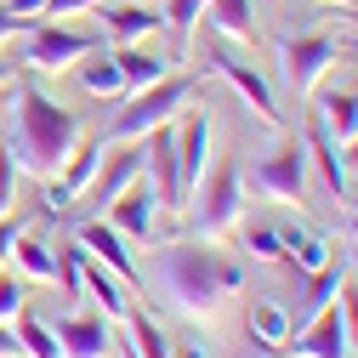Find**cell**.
<instances>
[{"label":"cell","mask_w":358,"mask_h":358,"mask_svg":"<svg viewBox=\"0 0 358 358\" xmlns=\"http://www.w3.org/2000/svg\"><path fill=\"white\" fill-rule=\"evenodd\" d=\"M103 143H74V154L63 159V182H46V210L52 216H63L80 194H85V182H92V176H97V165H103Z\"/></svg>","instance_id":"4fadbf2b"},{"label":"cell","mask_w":358,"mask_h":358,"mask_svg":"<svg viewBox=\"0 0 358 358\" xmlns=\"http://www.w3.org/2000/svg\"><path fill=\"white\" fill-rule=\"evenodd\" d=\"M103 0H46V17H74V12H97Z\"/></svg>","instance_id":"e575fe53"},{"label":"cell","mask_w":358,"mask_h":358,"mask_svg":"<svg viewBox=\"0 0 358 358\" xmlns=\"http://www.w3.org/2000/svg\"><path fill=\"white\" fill-rule=\"evenodd\" d=\"M80 245H85L92 262H103L108 273H120L125 285H137V267H131V250H125V239H120L114 222H80Z\"/></svg>","instance_id":"2e32d148"},{"label":"cell","mask_w":358,"mask_h":358,"mask_svg":"<svg viewBox=\"0 0 358 358\" xmlns=\"http://www.w3.org/2000/svg\"><path fill=\"white\" fill-rule=\"evenodd\" d=\"M80 69V85H85V92H92V97H120L125 92V80H120V63H114V52H92V57H80L74 63Z\"/></svg>","instance_id":"603a6c76"},{"label":"cell","mask_w":358,"mask_h":358,"mask_svg":"<svg viewBox=\"0 0 358 358\" xmlns=\"http://www.w3.org/2000/svg\"><path fill=\"white\" fill-rule=\"evenodd\" d=\"M12 80H17V69H12L6 57H0V92H6V85H12Z\"/></svg>","instance_id":"b9f144b4"},{"label":"cell","mask_w":358,"mask_h":358,"mask_svg":"<svg viewBox=\"0 0 358 358\" xmlns=\"http://www.w3.org/2000/svg\"><path fill=\"white\" fill-rule=\"evenodd\" d=\"M285 245H296V250H285V262L296 256V273H319V267L330 262V245H324L319 234H296V239H285Z\"/></svg>","instance_id":"f1b7e54d"},{"label":"cell","mask_w":358,"mask_h":358,"mask_svg":"<svg viewBox=\"0 0 358 358\" xmlns=\"http://www.w3.org/2000/svg\"><path fill=\"white\" fill-rule=\"evenodd\" d=\"M341 279H347V273H341L336 262H324L319 273H307V296L296 301V319H290V330H301V324L313 319V313H324V307L336 301V290H341Z\"/></svg>","instance_id":"44dd1931"},{"label":"cell","mask_w":358,"mask_h":358,"mask_svg":"<svg viewBox=\"0 0 358 358\" xmlns=\"http://www.w3.org/2000/svg\"><path fill=\"white\" fill-rule=\"evenodd\" d=\"M341 165H347V171H358V131H352L347 148H341Z\"/></svg>","instance_id":"f35d334b"},{"label":"cell","mask_w":358,"mask_h":358,"mask_svg":"<svg viewBox=\"0 0 358 358\" xmlns=\"http://www.w3.org/2000/svg\"><path fill=\"white\" fill-rule=\"evenodd\" d=\"M17 234H23V228H17V222H12V216H0V262H6V256H12V245H17Z\"/></svg>","instance_id":"8d00e7d4"},{"label":"cell","mask_w":358,"mask_h":358,"mask_svg":"<svg viewBox=\"0 0 358 358\" xmlns=\"http://www.w3.org/2000/svg\"><path fill=\"white\" fill-rule=\"evenodd\" d=\"M307 159L313 165H319V176H324V188L336 194V199H347V165H341V154H336V137H330V125L319 120V114H313L307 120Z\"/></svg>","instance_id":"e0dca14e"},{"label":"cell","mask_w":358,"mask_h":358,"mask_svg":"<svg viewBox=\"0 0 358 358\" xmlns=\"http://www.w3.org/2000/svg\"><path fill=\"white\" fill-rule=\"evenodd\" d=\"M256 347H285V336H290V313L279 307V301H256L250 307V330H245Z\"/></svg>","instance_id":"d4e9b609"},{"label":"cell","mask_w":358,"mask_h":358,"mask_svg":"<svg viewBox=\"0 0 358 358\" xmlns=\"http://www.w3.org/2000/svg\"><path fill=\"white\" fill-rule=\"evenodd\" d=\"M103 46L97 34H80V29H63V23H29V40H23V69H40V74H57V69H74L80 57H92Z\"/></svg>","instance_id":"5b68a950"},{"label":"cell","mask_w":358,"mask_h":358,"mask_svg":"<svg viewBox=\"0 0 358 358\" xmlns=\"http://www.w3.org/2000/svg\"><path fill=\"white\" fill-rule=\"evenodd\" d=\"M159 29H165V17H159L154 0H103V34L120 40V46L148 40V34H159Z\"/></svg>","instance_id":"5bb4252c"},{"label":"cell","mask_w":358,"mask_h":358,"mask_svg":"<svg viewBox=\"0 0 358 358\" xmlns=\"http://www.w3.org/2000/svg\"><path fill=\"white\" fill-rule=\"evenodd\" d=\"M245 250L262 256V262H285V234L267 228V222H250V228H245Z\"/></svg>","instance_id":"f546056e"},{"label":"cell","mask_w":358,"mask_h":358,"mask_svg":"<svg viewBox=\"0 0 358 358\" xmlns=\"http://www.w3.org/2000/svg\"><path fill=\"white\" fill-rule=\"evenodd\" d=\"M352 52H358V34H352Z\"/></svg>","instance_id":"f6af8a7d"},{"label":"cell","mask_w":358,"mask_h":358,"mask_svg":"<svg viewBox=\"0 0 358 358\" xmlns=\"http://www.w3.org/2000/svg\"><path fill=\"white\" fill-rule=\"evenodd\" d=\"M80 290H92L97 296V307H103V319H125V313H131V285L120 279V273H108V267L103 262H92V256H85V267H80Z\"/></svg>","instance_id":"ac0fdd59"},{"label":"cell","mask_w":358,"mask_h":358,"mask_svg":"<svg viewBox=\"0 0 358 358\" xmlns=\"http://www.w3.org/2000/svg\"><path fill=\"white\" fill-rule=\"evenodd\" d=\"M108 210H114V228H120V234H131V239H148V234H154V188L131 182Z\"/></svg>","instance_id":"d6986e66"},{"label":"cell","mask_w":358,"mask_h":358,"mask_svg":"<svg viewBox=\"0 0 358 358\" xmlns=\"http://www.w3.org/2000/svg\"><path fill=\"white\" fill-rule=\"evenodd\" d=\"M250 182H256L262 194H273V199H301V194H307V148H301L296 137L273 143V148L250 165Z\"/></svg>","instance_id":"9c48e42d"},{"label":"cell","mask_w":358,"mask_h":358,"mask_svg":"<svg viewBox=\"0 0 358 358\" xmlns=\"http://www.w3.org/2000/svg\"><path fill=\"white\" fill-rule=\"evenodd\" d=\"M336 307H341V324H347V347L358 352V285H352V279H341Z\"/></svg>","instance_id":"4dcf8cb0"},{"label":"cell","mask_w":358,"mask_h":358,"mask_svg":"<svg viewBox=\"0 0 358 358\" xmlns=\"http://www.w3.org/2000/svg\"><path fill=\"white\" fill-rule=\"evenodd\" d=\"M154 279L165 290L171 307L182 313H216L222 296L245 285V262L216 250V245H194V239H171L154 250Z\"/></svg>","instance_id":"6da1fadb"},{"label":"cell","mask_w":358,"mask_h":358,"mask_svg":"<svg viewBox=\"0 0 358 358\" xmlns=\"http://www.w3.org/2000/svg\"><path fill=\"white\" fill-rule=\"evenodd\" d=\"M205 17H210V29L222 40H250L256 34V6H250V0H210Z\"/></svg>","instance_id":"7402d4cb"},{"label":"cell","mask_w":358,"mask_h":358,"mask_svg":"<svg viewBox=\"0 0 358 358\" xmlns=\"http://www.w3.org/2000/svg\"><path fill=\"white\" fill-rule=\"evenodd\" d=\"M285 352H296V358H347L352 347H347V324H341V307L330 301L324 313H313V319L296 330V336H285Z\"/></svg>","instance_id":"8fae6325"},{"label":"cell","mask_w":358,"mask_h":358,"mask_svg":"<svg viewBox=\"0 0 358 358\" xmlns=\"http://www.w3.org/2000/svg\"><path fill=\"white\" fill-rule=\"evenodd\" d=\"M17 307H23V279L0 273V319H17Z\"/></svg>","instance_id":"d6a6232c"},{"label":"cell","mask_w":358,"mask_h":358,"mask_svg":"<svg viewBox=\"0 0 358 358\" xmlns=\"http://www.w3.org/2000/svg\"><path fill=\"white\" fill-rule=\"evenodd\" d=\"M245 358H296V352H285V347H256V352H245Z\"/></svg>","instance_id":"ab89813d"},{"label":"cell","mask_w":358,"mask_h":358,"mask_svg":"<svg viewBox=\"0 0 358 358\" xmlns=\"http://www.w3.org/2000/svg\"><path fill=\"white\" fill-rule=\"evenodd\" d=\"M143 176H154V205H165V210L188 205L182 165H176V125H159L143 137Z\"/></svg>","instance_id":"ba28073f"},{"label":"cell","mask_w":358,"mask_h":358,"mask_svg":"<svg viewBox=\"0 0 358 358\" xmlns=\"http://www.w3.org/2000/svg\"><path fill=\"white\" fill-rule=\"evenodd\" d=\"M205 6H210V0H165V6H159L165 29L176 34V46H188V40H194V23L205 17Z\"/></svg>","instance_id":"83f0119b"},{"label":"cell","mask_w":358,"mask_h":358,"mask_svg":"<svg viewBox=\"0 0 358 358\" xmlns=\"http://www.w3.org/2000/svg\"><path fill=\"white\" fill-rule=\"evenodd\" d=\"M188 97H194V80H188V74H165V80L143 85V92L114 114L108 137H114V143H143L148 131H159V125H171L176 114H182Z\"/></svg>","instance_id":"3957f363"},{"label":"cell","mask_w":358,"mask_h":358,"mask_svg":"<svg viewBox=\"0 0 358 358\" xmlns=\"http://www.w3.org/2000/svg\"><path fill=\"white\" fill-rule=\"evenodd\" d=\"M12 256H17V267H23L29 279H57V256H52V245H46V239H29V234H17Z\"/></svg>","instance_id":"4316f807"},{"label":"cell","mask_w":358,"mask_h":358,"mask_svg":"<svg viewBox=\"0 0 358 358\" xmlns=\"http://www.w3.org/2000/svg\"><path fill=\"white\" fill-rule=\"evenodd\" d=\"M176 165H182V188L194 194V182L205 176L210 165V114L205 108H188V114H176Z\"/></svg>","instance_id":"7c38bea8"},{"label":"cell","mask_w":358,"mask_h":358,"mask_svg":"<svg viewBox=\"0 0 358 358\" xmlns=\"http://www.w3.org/2000/svg\"><path fill=\"white\" fill-rule=\"evenodd\" d=\"M347 23H358V12H347Z\"/></svg>","instance_id":"7bdbcfd3"},{"label":"cell","mask_w":358,"mask_h":358,"mask_svg":"<svg viewBox=\"0 0 358 358\" xmlns=\"http://www.w3.org/2000/svg\"><path fill=\"white\" fill-rule=\"evenodd\" d=\"M12 188H17V154L0 148V216L12 210Z\"/></svg>","instance_id":"1f68e13d"},{"label":"cell","mask_w":358,"mask_h":358,"mask_svg":"<svg viewBox=\"0 0 358 358\" xmlns=\"http://www.w3.org/2000/svg\"><path fill=\"white\" fill-rule=\"evenodd\" d=\"M80 143V120L57 97H46L34 80H23L12 92V154L29 176H57L63 159Z\"/></svg>","instance_id":"7a4b0ae2"},{"label":"cell","mask_w":358,"mask_h":358,"mask_svg":"<svg viewBox=\"0 0 358 358\" xmlns=\"http://www.w3.org/2000/svg\"><path fill=\"white\" fill-rule=\"evenodd\" d=\"M131 182H143V148L137 143H114L108 154H103V165H97V176L85 182V194L69 205V210H80V216H97V210H108Z\"/></svg>","instance_id":"52a82bcc"},{"label":"cell","mask_w":358,"mask_h":358,"mask_svg":"<svg viewBox=\"0 0 358 358\" xmlns=\"http://www.w3.org/2000/svg\"><path fill=\"white\" fill-rule=\"evenodd\" d=\"M114 63H120V80L131 85V92H143V85H154V80H165L171 74V57H159V52H148V46H120L114 52Z\"/></svg>","instance_id":"ffe728a7"},{"label":"cell","mask_w":358,"mask_h":358,"mask_svg":"<svg viewBox=\"0 0 358 358\" xmlns=\"http://www.w3.org/2000/svg\"><path fill=\"white\" fill-rule=\"evenodd\" d=\"M0 358H17V330H6V319H0Z\"/></svg>","instance_id":"74e56055"},{"label":"cell","mask_w":358,"mask_h":358,"mask_svg":"<svg viewBox=\"0 0 358 358\" xmlns=\"http://www.w3.org/2000/svg\"><path fill=\"white\" fill-rule=\"evenodd\" d=\"M245 210V194H239V165L234 159H216L199 182H194V228L205 239H222L239 222Z\"/></svg>","instance_id":"277c9868"},{"label":"cell","mask_w":358,"mask_h":358,"mask_svg":"<svg viewBox=\"0 0 358 358\" xmlns=\"http://www.w3.org/2000/svg\"><path fill=\"white\" fill-rule=\"evenodd\" d=\"M6 34H17V17H12L6 6H0V40H6Z\"/></svg>","instance_id":"60d3db41"},{"label":"cell","mask_w":358,"mask_h":358,"mask_svg":"<svg viewBox=\"0 0 358 358\" xmlns=\"http://www.w3.org/2000/svg\"><path fill=\"white\" fill-rule=\"evenodd\" d=\"M319 120L330 125L336 143H347L352 131H358V92H330V97L319 103Z\"/></svg>","instance_id":"484cf974"},{"label":"cell","mask_w":358,"mask_h":358,"mask_svg":"<svg viewBox=\"0 0 358 358\" xmlns=\"http://www.w3.org/2000/svg\"><path fill=\"white\" fill-rule=\"evenodd\" d=\"M17 352H29V358H63L57 330L40 319V313H29V307H17Z\"/></svg>","instance_id":"cb8c5ba5"},{"label":"cell","mask_w":358,"mask_h":358,"mask_svg":"<svg viewBox=\"0 0 358 358\" xmlns=\"http://www.w3.org/2000/svg\"><path fill=\"white\" fill-rule=\"evenodd\" d=\"M57 347H63V358H108L114 352L108 319H97V313H69L57 324Z\"/></svg>","instance_id":"9a60e30c"},{"label":"cell","mask_w":358,"mask_h":358,"mask_svg":"<svg viewBox=\"0 0 358 358\" xmlns=\"http://www.w3.org/2000/svg\"><path fill=\"white\" fill-rule=\"evenodd\" d=\"M171 358H210V352H205L199 336H176V341H171Z\"/></svg>","instance_id":"d590c367"},{"label":"cell","mask_w":358,"mask_h":358,"mask_svg":"<svg viewBox=\"0 0 358 358\" xmlns=\"http://www.w3.org/2000/svg\"><path fill=\"white\" fill-rule=\"evenodd\" d=\"M6 12L17 17V29H29V23L46 17V0H6Z\"/></svg>","instance_id":"836d02e7"},{"label":"cell","mask_w":358,"mask_h":358,"mask_svg":"<svg viewBox=\"0 0 358 358\" xmlns=\"http://www.w3.org/2000/svg\"><path fill=\"white\" fill-rule=\"evenodd\" d=\"M352 234H358V216H352Z\"/></svg>","instance_id":"ee69618b"},{"label":"cell","mask_w":358,"mask_h":358,"mask_svg":"<svg viewBox=\"0 0 358 358\" xmlns=\"http://www.w3.org/2000/svg\"><path fill=\"white\" fill-rule=\"evenodd\" d=\"M336 57H341L336 34H290V40H279V69H285V85L296 97H307L336 69Z\"/></svg>","instance_id":"8992f818"},{"label":"cell","mask_w":358,"mask_h":358,"mask_svg":"<svg viewBox=\"0 0 358 358\" xmlns=\"http://www.w3.org/2000/svg\"><path fill=\"white\" fill-rule=\"evenodd\" d=\"M210 74H222V80H228L234 85V92L245 97V108L262 120V125H279V108H273V92H267V80L245 63V57H234L228 46H210Z\"/></svg>","instance_id":"30bf717a"}]
</instances>
